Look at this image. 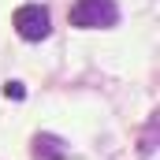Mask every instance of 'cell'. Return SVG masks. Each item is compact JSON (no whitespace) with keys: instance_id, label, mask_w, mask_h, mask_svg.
<instances>
[{"instance_id":"6da1fadb","label":"cell","mask_w":160,"mask_h":160,"mask_svg":"<svg viewBox=\"0 0 160 160\" xmlns=\"http://www.w3.org/2000/svg\"><path fill=\"white\" fill-rule=\"evenodd\" d=\"M119 22L116 0H75L71 8V26L78 30H108Z\"/></svg>"},{"instance_id":"7a4b0ae2","label":"cell","mask_w":160,"mask_h":160,"mask_svg":"<svg viewBox=\"0 0 160 160\" xmlns=\"http://www.w3.org/2000/svg\"><path fill=\"white\" fill-rule=\"evenodd\" d=\"M15 30H19V38H26V41H45L48 30H52V19H48V11L41 4H22L15 11Z\"/></svg>"},{"instance_id":"3957f363","label":"cell","mask_w":160,"mask_h":160,"mask_svg":"<svg viewBox=\"0 0 160 160\" xmlns=\"http://www.w3.org/2000/svg\"><path fill=\"white\" fill-rule=\"evenodd\" d=\"M63 142L56 138V134H38L34 138V157L38 160H63Z\"/></svg>"},{"instance_id":"277c9868","label":"cell","mask_w":160,"mask_h":160,"mask_svg":"<svg viewBox=\"0 0 160 160\" xmlns=\"http://www.w3.org/2000/svg\"><path fill=\"white\" fill-rule=\"evenodd\" d=\"M4 93H8V97H22V93H26V89H22V86H19V82H8V86H4Z\"/></svg>"}]
</instances>
